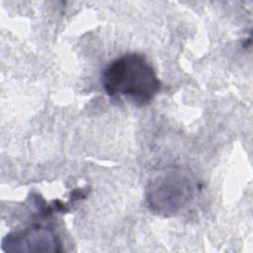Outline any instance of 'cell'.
Listing matches in <instances>:
<instances>
[{
  "instance_id": "6da1fadb",
  "label": "cell",
  "mask_w": 253,
  "mask_h": 253,
  "mask_svg": "<svg viewBox=\"0 0 253 253\" xmlns=\"http://www.w3.org/2000/svg\"><path fill=\"white\" fill-rule=\"evenodd\" d=\"M105 92L114 99L142 107L148 105L161 89L155 69L140 53L123 54L111 61L101 77Z\"/></svg>"
},
{
  "instance_id": "7a4b0ae2",
  "label": "cell",
  "mask_w": 253,
  "mask_h": 253,
  "mask_svg": "<svg viewBox=\"0 0 253 253\" xmlns=\"http://www.w3.org/2000/svg\"><path fill=\"white\" fill-rule=\"evenodd\" d=\"M195 195L190 173L180 168H168L155 175L146 187L149 209L162 216H173L188 207Z\"/></svg>"
},
{
  "instance_id": "3957f363",
  "label": "cell",
  "mask_w": 253,
  "mask_h": 253,
  "mask_svg": "<svg viewBox=\"0 0 253 253\" xmlns=\"http://www.w3.org/2000/svg\"><path fill=\"white\" fill-rule=\"evenodd\" d=\"M5 252H60L61 241L53 229L34 225L7 234L2 240Z\"/></svg>"
}]
</instances>
